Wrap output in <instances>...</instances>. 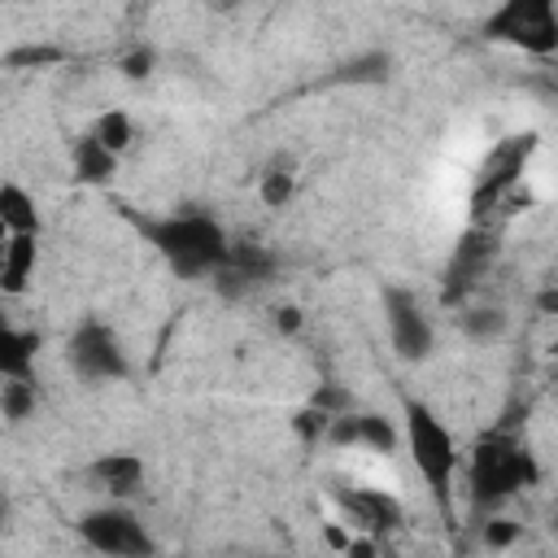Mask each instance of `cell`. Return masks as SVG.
<instances>
[{"mask_svg": "<svg viewBox=\"0 0 558 558\" xmlns=\"http://www.w3.org/2000/svg\"><path fill=\"white\" fill-rule=\"evenodd\" d=\"M140 231L153 240V248L174 266L179 279L214 275L227 262V235L209 214H174L161 222H140Z\"/></svg>", "mask_w": 558, "mask_h": 558, "instance_id": "cell-1", "label": "cell"}, {"mask_svg": "<svg viewBox=\"0 0 558 558\" xmlns=\"http://www.w3.org/2000/svg\"><path fill=\"white\" fill-rule=\"evenodd\" d=\"M541 480V466L536 458L510 440V436H488L475 445V458H471V488H475V501H506L514 497L519 488H532Z\"/></svg>", "mask_w": 558, "mask_h": 558, "instance_id": "cell-2", "label": "cell"}, {"mask_svg": "<svg viewBox=\"0 0 558 558\" xmlns=\"http://www.w3.org/2000/svg\"><path fill=\"white\" fill-rule=\"evenodd\" d=\"M405 445H410V462L432 484L436 501L449 506V484L458 471V445H453V432L423 401H405Z\"/></svg>", "mask_w": 558, "mask_h": 558, "instance_id": "cell-3", "label": "cell"}, {"mask_svg": "<svg viewBox=\"0 0 558 558\" xmlns=\"http://www.w3.org/2000/svg\"><path fill=\"white\" fill-rule=\"evenodd\" d=\"M78 536L96 558H153L157 541L140 523V514L109 506V510H87L78 519Z\"/></svg>", "mask_w": 558, "mask_h": 558, "instance_id": "cell-4", "label": "cell"}, {"mask_svg": "<svg viewBox=\"0 0 558 558\" xmlns=\"http://www.w3.org/2000/svg\"><path fill=\"white\" fill-rule=\"evenodd\" d=\"M484 31L497 39H510L527 52H541V57H549L558 48V17H554L549 0H510L488 17Z\"/></svg>", "mask_w": 558, "mask_h": 558, "instance_id": "cell-5", "label": "cell"}, {"mask_svg": "<svg viewBox=\"0 0 558 558\" xmlns=\"http://www.w3.org/2000/svg\"><path fill=\"white\" fill-rule=\"evenodd\" d=\"M384 314H388V340L401 362H427L436 349V327L423 314L418 296L405 288H384Z\"/></svg>", "mask_w": 558, "mask_h": 558, "instance_id": "cell-6", "label": "cell"}, {"mask_svg": "<svg viewBox=\"0 0 558 558\" xmlns=\"http://www.w3.org/2000/svg\"><path fill=\"white\" fill-rule=\"evenodd\" d=\"M65 353H70L74 375L87 379V384H109V379H122L126 375V353H122L118 336L105 323H96V318H87V323L74 327Z\"/></svg>", "mask_w": 558, "mask_h": 558, "instance_id": "cell-7", "label": "cell"}, {"mask_svg": "<svg viewBox=\"0 0 558 558\" xmlns=\"http://www.w3.org/2000/svg\"><path fill=\"white\" fill-rule=\"evenodd\" d=\"M536 148V140L532 135H523V140H510V144H501L493 157H488V166H484V179H480V187H475V209H480V201L488 196H497L501 187H510L519 174H523V161H527V153Z\"/></svg>", "mask_w": 558, "mask_h": 558, "instance_id": "cell-8", "label": "cell"}, {"mask_svg": "<svg viewBox=\"0 0 558 558\" xmlns=\"http://www.w3.org/2000/svg\"><path fill=\"white\" fill-rule=\"evenodd\" d=\"M340 501L371 532H392L401 523V501L388 497V493H379V488H353V493H340Z\"/></svg>", "mask_w": 558, "mask_h": 558, "instance_id": "cell-9", "label": "cell"}, {"mask_svg": "<svg viewBox=\"0 0 558 558\" xmlns=\"http://www.w3.org/2000/svg\"><path fill=\"white\" fill-rule=\"evenodd\" d=\"M92 475H96V484H100L105 493L131 497V493H140V484H144V462H140L135 453H100V458L92 462Z\"/></svg>", "mask_w": 558, "mask_h": 558, "instance_id": "cell-10", "label": "cell"}, {"mask_svg": "<svg viewBox=\"0 0 558 558\" xmlns=\"http://www.w3.org/2000/svg\"><path fill=\"white\" fill-rule=\"evenodd\" d=\"M70 161H74V179L92 183V187H105L113 179V170H118V157L96 135H78L74 148H70Z\"/></svg>", "mask_w": 558, "mask_h": 558, "instance_id": "cell-11", "label": "cell"}, {"mask_svg": "<svg viewBox=\"0 0 558 558\" xmlns=\"http://www.w3.org/2000/svg\"><path fill=\"white\" fill-rule=\"evenodd\" d=\"M39 340L31 331H17L13 323L0 318V379H31Z\"/></svg>", "mask_w": 558, "mask_h": 558, "instance_id": "cell-12", "label": "cell"}, {"mask_svg": "<svg viewBox=\"0 0 558 558\" xmlns=\"http://www.w3.org/2000/svg\"><path fill=\"white\" fill-rule=\"evenodd\" d=\"M35 270V235H9L4 244V262H0V292L22 296Z\"/></svg>", "mask_w": 558, "mask_h": 558, "instance_id": "cell-13", "label": "cell"}, {"mask_svg": "<svg viewBox=\"0 0 558 558\" xmlns=\"http://www.w3.org/2000/svg\"><path fill=\"white\" fill-rule=\"evenodd\" d=\"M0 222L9 235H39V209L22 183H0Z\"/></svg>", "mask_w": 558, "mask_h": 558, "instance_id": "cell-14", "label": "cell"}, {"mask_svg": "<svg viewBox=\"0 0 558 558\" xmlns=\"http://www.w3.org/2000/svg\"><path fill=\"white\" fill-rule=\"evenodd\" d=\"M92 135H96V140L118 157V153H126V148H131V140H135V122H131V113H126V109H105V113L96 118Z\"/></svg>", "mask_w": 558, "mask_h": 558, "instance_id": "cell-15", "label": "cell"}, {"mask_svg": "<svg viewBox=\"0 0 558 558\" xmlns=\"http://www.w3.org/2000/svg\"><path fill=\"white\" fill-rule=\"evenodd\" d=\"M227 266H235L240 275H248L253 283H266V275L275 270V257L257 244H231L227 248Z\"/></svg>", "mask_w": 558, "mask_h": 558, "instance_id": "cell-16", "label": "cell"}, {"mask_svg": "<svg viewBox=\"0 0 558 558\" xmlns=\"http://www.w3.org/2000/svg\"><path fill=\"white\" fill-rule=\"evenodd\" d=\"M462 331L471 340H497L506 331V310L501 305H471L462 314Z\"/></svg>", "mask_w": 558, "mask_h": 558, "instance_id": "cell-17", "label": "cell"}, {"mask_svg": "<svg viewBox=\"0 0 558 558\" xmlns=\"http://www.w3.org/2000/svg\"><path fill=\"white\" fill-rule=\"evenodd\" d=\"M35 410V384L31 379H4L0 384V414L9 423H22Z\"/></svg>", "mask_w": 558, "mask_h": 558, "instance_id": "cell-18", "label": "cell"}, {"mask_svg": "<svg viewBox=\"0 0 558 558\" xmlns=\"http://www.w3.org/2000/svg\"><path fill=\"white\" fill-rule=\"evenodd\" d=\"M357 418V445H371V449H379V453H392L397 449V427L384 418V414H353Z\"/></svg>", "mask_w": 558, "mask_h": 558, "instance_id": "cell-19", "label": "cell"}, {"mask_svg": "<svg viewBox=\"0 0 558 558\" xmlns=\"http://www.w3.org/2000/svg\"><path fill=\"white\" fill-rule=\"evenodd\" d=\"M257 192H262V205L266 209H283L292 201V192H296V174H288V170L275 166V170L262 174V187Z\"/></svg>", "mask_w": 558, "mask_h": 558, "instance_id": "cell-20", "label": "cell"}, {"mask_svg": "<svg viewBox=\"0 0 558 558\" xmlns=\"http://www.w3.org/2000/svg\"><path fill=\"white\" fill-rule=\"evenodd\" d=\"M65 52L57 48V44H22V48H13L9 57H4V65H13V70H31V65H57Z\"/></svg>", "mask_w": 558, "mask_h": 558, "instance_id": "cell-21", "label": "cell"}, {"mask_svg": "<svg viewBox=\"0 0 558 558\" xmlns=\"http://www.w3.org/2000/svg\"><path fill=\"white\" fill-rule=\"evenodd\" d=\"M340 78H349V83H384L388 78V52H366V57L349 61L340 70Z\"/></svg>", "mask_w": 558, "mask_h": 558, "instance_id": "cell-22", "label": "cell"}, {"mask_svg": "<svg viewBox=\"0 0 558 558\" xmlns=\"http://www.w3.org/2000/svg\"><path fill=\"white\" fill-rule=\"evenodd\" d=\"M209 283H214V292H218V296H227V301H240V296H248V292L257 288L248 275H240V270H235V266H227V262L209 275Z\"/></svg>", "mask_w": 558, "mask_h": 558, "instance_id": "cell-23", "label": "cell"}, {"mask_svg": "<svg viewBox=\"0 0 558 558\" xmlns=\"http://www.w3.org/2000/svg\"><path fill=\"white\" fill-rule=\"evenodd\" d=\"M327 423H331V414H323V410H314V405H305V410L292 414V432H296L305 445L323 440V436H327Z\"/></svg>", "mask_w": 558, "mask_h": 558, "instance_id": "cell-24", "label": "cell"}, {"mask_svg": "<svg viewBox=\"0 0 558 558\" xmlns=\"http://www.w3.org/2000/svg\"><path fill=\"white\" fill-rule=\"evenodd\" d=\"M519 536H523V527H519L514 519H488V523L480 527V541H484L488 549H510Z\"/></svg>", "mask_w": 558, "mask_h": 558, "instance_id": "cell-25", "label": "cell"}, {"mask_svg": "<svg viewBox=\"0 0 558 558\" xmlns=\"http://www.w3.org/2000/svg\"><path fill=\"white\" fill-rule=\"evenodd\" d=\"M310 405L336 418V414H349V392H344V388H336V384H323V388H314Z\"/></svg>", "mask_w": 558, "mask_h": 558, "instance_id": "cell-26", "label": "cell"}, {"mask_svg": "<svg viewBox=\"0 0 558 558\" xmlns=\"http://www.w3.org/2000/svg\"><path fill=\"white\" fill-rule=\"evenodd\" d=\"M153 61H157L153 48L140 44V48H131V52L122 57V74H126V78H148V74H153Z\"/></svg>", "mask_w": 558, "mask_h": 558, "instance_id": "cell-27", "label": "cell"}, {"mask_svg": "<svg viewBox=\"0 0 558 558\" xmlns=\"http://www.w3.org/2000/svg\"><path fill=\"white\" fill-rule=\"evenodd\" d=\"M270 323H275V331H283V336H292V331H301V310L296 305H279L275 314H270Z\"/></svg>", "mask_w": 558, "mask_h": 558, "instance_id": "cell-28", "label": "cell"}, {"mask_svg": "<svg viewBox=\"0 0 558 558\" xmlns=\"http://www.w3.org/2000/svg\"><path fill=\"white\" fill-rule=\"evenodd\" d=\"M323 541H327V549H336V554H344L349 549V527H340V523H323Z\"/></svg>", "mask_w": 558, "mask_h": 558, "instance_id": "cell-29", "label": "cell"}, {"mask_svg": "<svg viewBox=\"0 0 558 558\" xmlns=\"http://www.w3.org/2000/svg\"><path fill=\"white\" fill-rule=\"evenodd\" d=\"M344 558H375V541L371 536H353L349 549H344Z\"/></svg>", "mask_w": 558, "mask_h": 558, "instance_id": "cell-30", "label": "cell"}, {"mask_svg": "<svg viewBox=\"0 0 558 558\" xmlns=\"http://www.w3.org/2000/svg\"><path fill=\"white\" fill-rule=\"evenodd\" d=\"M541 310H545V314H554V310H558V292H554V288H545V292H541Z\"/></svg>", "mask_w": 558, "mask_h": 558, "instance_id": "cell-31", "label": "cell"}, {"mask_svg": "<svg viewBox=\"0 0 558 558\" xmlns=\"http://www.w3.org/2000/svg\"><path fill=\"white\" fill-rule=\"evenodd\" d=\"M4 519H9V501H4V493H0V527H4Z\"/></svg>", "mask_w": 558, "mask_h": 558, "instance_id": "cell-32", "label": "cell"}, {"mask_svg": "<svg viewBox=\"0 0 558 558\" xmlns=\"http://www.w3.org/2000/svg\"><path fill=\"white\" fill-rule=\"evenodd\" d=\"M0 244H9V227L4 222H0Z\"/></svg>", "mask_w": 558, "mask_h": 558, "instance_id": "cell-33", "label": "cell"}, {"mask_svg": "<svg viewBox=\"0 0 558 558\" xmlns=\"http://www.w3.org/2000/svg\"><path fill=\"white\" fill-rule=\"evenodd\" d=\"M0 262H4V244H0Z\"/></svg>", "mask_w": 558, "mask_h": 558, "instance_id": "cell-34", "label": "cell"}]
</instances>
